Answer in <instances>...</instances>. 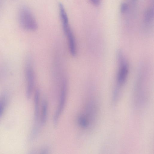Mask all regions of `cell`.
Instances as JSON below:
<instances>
[{
  "label": "cell",
  "instance_id": "obj_1",
  "mask_svg": "<svg viewBox=\"0 0 154 154\" xmlns=\"http://www.w3.org/2000/svg\"><path fill=\"white\" fill-rule=\"evenodd\" d=\"M60 15L63 30L67 41L70 54L75 55L77 53L76 42L73 32L69 23L68 17L63 5H59Z\"/></svg>",
  "mask_w": 154,
  "mask_h": 154
},
{
  "label": "cell",
  "instance_id": "obj_2",
  "mask_svg": "<svg viewBox=\"0 0 154 154\" xmlns=\"http://www.w3.org/2000/svg\"><path fill=\"white\" fill-rule=\"evenodd\" d=\"M18 19L20 25L24 29L34 31L38 29V24L35 17L28 8L23 7L20 9Z\"/></svg>",
  "mask_w": 154,
  "mask_h": 154
},
{
  "label": "cell",
  "instance_id": "obj_3",
  "mask_svg": "<svg viewBox=\"0 0 154 154\" xmlns=\"http://www.w3.org/2000/svg\"><path fill=\"white\" fill-rule=\"evenodd\" d=\"M67 89V81L65 78H64L62 80L61 83L59 105L54 117L53 123L55 127H56L57 126L59 119L64 108Z\"/></svg>",
  "mask_w": 154,
  "mask_h": 154
},
{
  "label": "cell",
  "instance_id": "obj_4",
  "mask_svg": "<svg viewBox=\"0 0 154 154\" xmlns=\"http://www.w3.org/2000/svg\"><path fill=\"white\" fill-rule=\"evenodd\" d=\"M25 78L27 87L26 96L28 99L30 98L35 82V72L31 61H27L25 68Z\"/></svg>",
  "mask_w": 154,
  "mask_h": 154
},
{
  "label": "cell",
  "instance_id": "obj_5",
  "mask_svg": "<svg viewBox=\"0 0 154 154\" xmlns=\"http://www.w3.org/2000/svg\"><path fill=\"white\" fill-rule=\"evenodd\" d=\"M118 57L119 64L117 82V86L119 87L122 86L127 79L129 67L127 62L120 52L118 54Z\"/></svg>",
  "mask_w": 154,
  "mask_h": 154
},
{
  "label": "cell",
  "instance_id": "obj_6",
  "mask_svg": "<svg viewBox=\"0 0 154 154\" xmlns=\"http://www.w3.org/2000/svg\"><path fill=\"white\" fill-rule=\"evenodd\" d=\"M40 92L38 90H37L35 94L34 98V105H35V110H34V128H39V119L40 109L39 100Z\"/></svg>",
  "mask_w": 154,
  "mask_h": 154
},
{
  "label": "cell",
  "instance_id": "obj_7",
  "mask_svg": "<svg viewBox=\"0 0 154 154\" xmlns=\"http://www.w3.org/2000/svg\"><path fill=\"white\" fill-rule=\"evenodd\" d=\"M42 108L41 122L42 125L46 123L47 117L48 103L47 101L45 99L43 101Z\"/></svg>",
  "mask_w": 154,
  "mask_h": 154
},
{
  "label": "cell",
  "instance_id": "obj_8",
  "mask_svg": "<svg viewBox=\"0 0 154 154\" xmlns=\"http://www.w3.org/2000/svg\"><path fill=\"white\" fill-rule=\"evenodd\" d=\"M154 17V9L151 7L147 9L145 12L144 16L145 22L149 24L151 22Z\"/></svg>",
  "mask_w": 154,
  "mask_h": 154
},
{
  "label": "cell",
  "instance_id": "obj_9",
  "mask_svg": "<svg viewBox=\"0 0 154 154\" xmlns=\"http://www.w3.org/2000/svg\"><path fill=\"white\" fill-rule=\"evenodd\" d=\"M78 123L83 128H87L89 125V122L86 116H81L78 119Z\"/></svg>",
  "mask_w": 154,
  "mask_h": 154
},
{
  "label": "cell",
  "instance_id": "obj_10",
  "mask_svg": "<svg viewBox=\"0 0 154 154\" xmlns=\"http://www.w3.org/2000/svg\"><path fill=\"white\" fill-rule=\"evenodd\" d=\"M7 103V100L5 97L0 98V118L2 116L5 109Z\"/></svg>",
  "mask_w": 154,
  "mask_h": 154
},
{
  "label": "cell",
  "instance_id": "obj_11",
  "mask_svg": "<svg viewBox=\"0 0 154 154\" xmlns=\"http://www.w3.org/2000/svg\"><path fill=\"white\" fill-rule=\"evenodd\" d=\"M128 9V5L126 3H122L121 6V13H124L127 12Z\"/></svg>",
  "mask_w": 154,
  "mask_h": 154
},
{
  "label": "cell",
  "instance_id": "obj_12",
  "mask_svg": "<svg viewBox=\"0 0 154 154\" xmlns=\"http://www.w3.org/2000/svg\"><path fill=\"white\" fill-rule=\"evenodd\" d=\"M136 1V0H133V2H134Z\"/></svg>",
  "mask_w": 154,
  "mask_h": 154
}]
</instances>
